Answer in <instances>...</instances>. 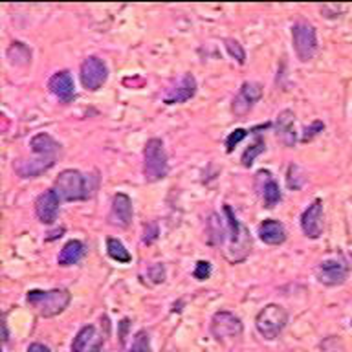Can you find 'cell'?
<instances>
[{
	"mask_svg": "<svg viewBox=\"0 0 352 352\" xmlns=\"http://www.w3.org/2000/svg\"><path fill=\"white\" fill-rule=\"evenodd\" d=\"M2 332H4V341H8V329H6V321H2Z\"/></svg>",
	"mask_w": 352,
	"mask_h": 352,
	"instance_id": "cell-36",
	"label": "cell"
},
{
	"mask_svg": "<svg viewBox=\"0 0 352 352\" xmlns=\"http://www.w3.org/2000/svg\"><path fill=\"white\" fill-rule=\"evenodd\" d=\"M192 277L197 280H206L211 277V263L209 261H198L195 270H192Z\"/></svg>",
	"mask_w": 352,
	"mask_h": 352,
	"instance_id": "cell-31",
	"label": "cell"
},
{
	"mask_svg": "<svg viewBox=\"0 0 352 352\" xmlns=\"http://www.w3.org/2000/svg\"><path fill=\"white\" fill-rule=\"evenodd\" d=\"M197 94V79L192 74H184L180 77V81L176 82L175 87L169 88V92L165 94V104H178L186 103L191 98H195Z\"/></svg>",
	"mask_w": 352,
	"mask_h": 352,
	"instance_id": "cell-14",
	"label": "cell"
},
{
	"mask_svg": "<svg viewBox=\"0 0 352 352\" xmlns=\"http://www.w3.org/2000/svg\"><path fill=\"white\" fill-rule=\"evenodd\" d=\"M242 321L236 318L235 314L228 312V310H220L211 319V334L214 340L224 343L228 340H235L242 336Z\"/></svg>",
	"mask_w": 352,
	"mask_h": 352,
	"instance_id": "cell-8",
	"label": "cell"
},
{
	"mask_svg": "<svg viewBox=\"0 0 352 352\" xmlns=\"http://www.w3.org/2000/svg\"><path fill=\"white\" fill-rule=\"evenodd\" d=\"M257 233L261 236V241L264 244H270V246H279V244H283L286 241V228L279 220H264V222L258 224Z\"/></svg>",
	"mask_w": 352,
	"mask_h": 352,
	"instance_id": "cell-19",
	"label": "cell"
},
{
	"mask_svg": "<svg viewBox=\"0 0 352 352\" xmlns=\"http://www.w3.org/2000/svg\"><path fill=\"white\" fill-rule=\"evenodd\" d=\"M59 206L60 198L57 195L55 189H48V191L41 192L35 200V213H37V219L43 222V224H54L57 220V214H59Z\"/></svg>",
	"mask_w": 352,
	"mask_h": 352,
	"instance_id": "cell-12",
	"label": "cell"
},
{
	"mask_svg": "<svg viewBox=\"0 0 352 352\" xmlns=\"http://www.w3.org/2000/svg\"><path fill=\"white\" fill-rule=\"evenodd\" d=\"M261 98H263V85L261 82H242L241 90H239V94L233 98V103H231V112L236 118H244V116L250 114L253 104L257 103Z\"/></svg>",
	"mask_w": 352,
	"mask_h": 352,
	"instance_id": "cell-9",
	"label": "cell"
},
{
	"mask_svg": "<svg viewBox=\"0 0 352 352\" xmlns=\"http://www.w3.org/2000/svg\"><path fill=\"white\" fill-rule=\"evenodd\" d=\"M292 44H294V52H296L297 59L301 63H308L310 59H314V55L318 52L316 28L310 22H296L292 26Z\"/></svg>",
	"mask_w": 352,
	"mask_h": 352,
	"instance_id": "cell-6",
	"label": "cell"
},
{
	"mask_svg": "<svg viewBox=\"0 0 352 352\" xmlns=\"http://www.w3.org/2000/svg\"><path fill=\"white\" fill-rule=\"evenodd\" d=\"M316 277L324 286L343 285L349 277V268L340 258H329L316 268Z\"/></svg>",
	"mask_w": 352,
	"mask_h": 352,
	"instance_id": "cell-11",
	"label": "cell"
},
{
	"mask_svg": "<svg viewBox=\"0 0 352 352\" xmlns=\"http://www.w3.org/2000/svg\"><path fill=\"white\" fill-rule=\"evenodd\" d=\"M79 77H81L82 87L90 90V92H96L109 79V68H107L103 59H99L96 55H90L81 63Z\"/></svg>",
	"mask_w": 352,
	"mask_h": 352,
	"instance_id": "cell-7",
	"label": "cell"
},
{
	"mask_svg": "<svg viewBox=\"0 0 352 352\" xmlns=\"http://www.w3.org/2000/svg\"><path fill=\"white\" fill-rule=\"evenodd\" d=\"M257 176H261L264 180V186L261 187V195H263V200L266 204V208H274L275 204L280 202V189H279V184L275 182V178L272 176L270 170H258Z\"/></svg>",
	"mask_w": 352,
	"mask_h": 352,
	"instance_id": "cell-21",
	"label": "cell"
},
{
	"mask_svg": "<svg viewBox=\"0 0 352 352\" xmlns=\"http://www.w3.org/2000/svg\"><path fill=\"white\" fill-rule=\"evenodd\" d=\"M169 175V160L165 153V145L160 138H151L143 147V176L145 182L164 180Z\"/></svg>",
	"mask_w": 352,
	"mask_h": 352,
	"instance_id": "cell-2",
	"label": "cell"
},
{
	"mask_svg": "<svg viewBox=\"0 0 352 352\" xmlns=\"http://www.w3.org/2000/svg\"><path fill=\"white\" fill-rule=\"evenodd\" d=\"M101 346H103V338L98 336L96 327L92 324L82 327L72 341V352H99Z\"/></svg>",
	"mask_w": 352,
	"mask_h": 352,
	"instance_id": "cell-17",
	"label": "cell"
},
{
	"mask_svg": "<svg viewBox=\"0 0 352 352\" xmlns=\"http://www.w3.org/2000/svg\"><path fill=\"white\" fill-rule=\"evenodd\" d=\"M85 255V246H82L81 241H68L60 250L59 257H57V263L63 268H68V266H74Z\"/></svg>",
	"mask_w": 352,
	"mask_h": 352,
	"instance_id": "cell-22",
	"label": "cell"
},
{
	"mask_svg": "<svg viewBox=\"0 0 352 352\" xmlns=\"http://www.w3.org/2000/svg\"><path fill=\"white\" fill-rule=\"evenodd\" d=\"M224 213L228 217V224H230V248H228V253L226 257L230 258V263H241L248 257V253L252 250V239H250V233L244 226L239 222V219L235 217V213L231 211V208L226 204Z\"/></svg>",
	"mask_w": 352,
	"mask_h": 352,
	"instance_id": "cell-4",
	"label": "cell"
},
{
	"mask_svg": "<svg viewBox=\"0 0 352 352\" xmlns=\"http://www.w3.org/2000/svg\"><path fill=\"white\" fill-rule=\"evenodd\" d=\"M288 187L290 189H301V186L305 184V176H302L301 169L297 165H290L288 167Z\"/></svg>",
	"mask_w": 352,
	"mask_h": 352,
	"instance_id": "cell-29",
	"label": "cell"
},
{
	"mask_svg": "<svg viewBox=\"0 0 352 352\" xmlns=\"http://www.w3.org/2000/svg\"><path fill=\"white\" fill-rule=\"evenodd\" d=\"M8 57H10L13 65L26 66L32 60V50L28 48L26 44L13 43V46L8 50Z\"/></svg>",
	"mask_w": 352,
	"mask_h": 352,
	"instance_id": "cell-24",
	"label": "cell"
},
{
	"mask_svg": "<svg viewBox=\"0 0 352 352\" xmlns=\"http://www.w3.org/2000/svg\"><path fill=\"white\" fill-rule=\"evenodd\" d=\"M72 296L66 288H55V290H30L26 294V302L41 316V318H54L65 312V308L70 305Z\"/></svg>",
	"mask_w": 352,
	"mask_h": 352,
	"instance_id": "cell-1",
	"label": "cell"
},
{
	"mask_svg": "<svg viewBox=\"0 0 352 352\" xmlns=\"http://www.w3.org/2000/svg\"><path fill=\"white\" fill-rule=\"evenodd\" d=\"M30 147L35 156H43V158H57V154L60 153V143L55 142L48 132L35 134L30 140Z\"/></svg>",
	"mask_w": 352,
	"mask_h": 352,
	"instance_id": "cell-20",
	"label": "cell"
},
{
	"mask_svg": "<svg viewBox=\"0 0 352 352\" xmlns=\"http://www.w3.org/2000/svg\"><path fill=\"white\" fill-rule=\"evenodd\" d=\"M246 136L248 131H244V129H236V131L231 132L230 136H228V140H226V151H228V153H233L235 145H239Z\"/></svg>",
	"mask_w": 352,
	"mask_h": 352,
	"instance_id": "cell-32",
	"label": "cell"
},
{
	"mask_svg": "<svg viewBox=\"0 0 352 352\" xmlns=\"http://www.w3.org/2000/svg\"><path fill=\"white\" fill-rule=\"evenodd\" d=\"M156 236H158V228L156 224H145V233H143V242L145 244H151V242L156 241Z\"/></svg>",
	"mask_w": 352,
	"mask_h": 352,
	"instance_id": "cell-34",
	"label": "cell"
},
{
	"mask_svg": "<svg viewBox=\"0 0 352 352\" xmlns=\"http://www.w3.org/2000/svg\"><path fill=\"white\" fill-rule=\"evenodd\" d=\"M50 92L54 94L55 98H59L60 101H72L74 96H76V85H74V77L68 70L55 72L54 76L50 77L48 81Z\"/></svg>",
	"mask_w": 352,
	"mask_h": 352,
	"instance_id": "cell-16",
	"label": "cell"
},
{
	"mask_svg": "<svg viewBox=\"0 0 352 352\" xmlns=\"http://www.w3.org/2000/svg\"><path fill=\"white\" fill-rule=\"evenodd\" d=\"M264 148H266V143H264L263 138H255V142H253L252 145L244 151V154H242V165H244V167H252L258 154L264 153Z\"/></svg>",
	"mask_w": 352,
	"mask_h": 352,
	"instance_id": "cell-25",
	"label": "cell"
},
{
	"mask_svg": "<svg viewBox=\"0 0 352 352\" xmlns=\"http://www.w3.org/2000/svg\"><path fill=\"white\" fill-rule=\"evenodd\" d=\"M208 231L209 236H211V244H222L224 241V228L220 224V217L217 213H213L208 220Z\"/></svg>",
	"mask_w": 352,
	"mask_h": 352,
	"instance_id": "cell-26",
	"label": "cell"
},
{
	"mask_svg": "<svg viewBox=\"0 0 352 352\" xmlns=\"http://www.w3.org/2000/svg\"><path fill=\"white\" fill-rule=\"evenodd\" d=\"M107 253H109L110 258H114L118 263H131L132 255L129 253V250L125 248V244L120 241V239H109L107 241Z\"/></svg>",
	"mask_w": 352,
	"mask_h": 352,
	"instance_id": "cell-23",
	"label": "cell"
},
{
	"mask_svg": "<svg viewBox=\"0 0 352 352\" xmlns=\"http://www.w3.org/2000/svg\"><path fill=\"white\" fill-rule=\"evenodd\" d=\"M288 323V312L285 307L270 302L257 314L255 318V327H257L258 334L263 336L264 340H275L285 330Z\"/></svg>",
	"mask_w": 352,
	"mask_h": 352,
	"instance_id": "cell-5",
	"label": "cell"
},
{
	"mask_svg": "<svg viewBox=\"0 0 352 352\" xmlns=\"http://www.w3.org/2000/svg\"><path fill=\"white\" fill-rule=\"evenodd\" d=\"M275 136L285 147H294L297 142L296 134V114L294 110H283L275 121Z\"/></svg>",
	"mask_w": 352,
	"mask_h": 352,
	"instance_id": "cell-15",
	"label": "cell"
},
{
	"mask_svg": "<svg viewBox=\"0 0 352 352\" xmlns=\"http://www.w3.org/2000/svg\"><path fill=\"white\" fill-rule=\"evenodd\" d=\"M147 275L153 285H160V283H164L165 280V266L162 263L153 264V266H148Z\"/></svg>",
	"mask_w": 352,
	"mask_h": 352,
	"instance_id": "cell-30",
	"label": "cell"
},
{
	"mask_svg": "<svg viewBox=\"0 0 352 352\" xmlns=\"http://www.w3.org/2000/svg\"><path fill=\"white\" fill-rule=\"evenodd\" d=\"M55 158H43V156H37V158L33 160H19L15 162V170L16 175L21 176V178H35L44 170H48L50 167H54Z\"/></svg>",
	"mask_w": 352,
	"mask_h": 352,
	"instance_id": "cell-18",
	"label": "cell"
},
{
	"mask_svg": "<svg viewBox=\"0 0 352 352\" xmlns=\"http://www.w3.org/2000/svg\"><path fill=\"white\" fill-rule=\"evenodd\" d=\"M323 129H324V123L323 121H319V120H316L312 123V125L310 126H307V129H305V134H302V142H310V140H314V138L318 136L319 132H323Z\"/></svg>",
	"mask_w": 352,
	"mask_h": 352,
	"instance_id": "cell-33",
	"label": "cell"
},
{
	"mask_svg": "<svg viewBox=\"0 0 352 352\" xmlns=\"http://www.w3.org/2000/svg\"><path fill=\"white\" fill-rule=\"evenodd\" d=\"M151 351V338H148L147 330H140L134 336V341H132L129 352H148Z\"/></svg>",
	"mask_w": 352,
	"mask_h": 352,
	"instance_id": "cell-28",
	"label": "cell"
},
{
	"mask_svg": "<svg viewBox=\"0 0 352 352\" xmlns=\"http://www.w3.org/2000/svg\"><path fill=\"white\" fill-rule=\"evenodd\" d=\"M54 189L57 191L60 200H65V202L87 200L92 195V187H90L88 178L76 169L60 170L55 180Z\"/></svg>",
	"mask_w": 352,
	"mask_h": 352,
	"instance_id": "cell-3",
	"label": "cell"
},
{
	"mask_svg": "<svg viewBox=\"0 0 352 352\" xmlns=\"http://www.w3.org/2000/svg\"><path fill=\"white\" fill-rule=\"evenodd\" d=\"M301 230L308 239H319L323 235L324 230V214H323V202L314 200L301 214Z\"/></svg>",
	"mask_w": 352,
	"mask_h": 352,
	"instance_id": "cell-10",
	"label": "cell"
},
{
	"mask_svg": "<svg viewBox=\"0 0 352 352\" xmlns=\"http://www.w3.org/2000/svg\"><path fill=\"white\" fill-rule=\"evenodd\" d=\"M28 352H50V349L43 343H32V345L28 346Z\"/></svg>",
	"mask_w": 352,
	"mask_h": 352,
	"instance_id": "cell-35",
	"label": "cell"
},
{
	"mask_svg": "<svg viewBox=\"0 0 352 352\" xmlns=\"http://www.w3.org/2000/svg\"><path fill=\"white\" fill-rule=\"evenodd\" d=\"M224 46L226 50H228V54H230L239 65H244V63H246V52H244V48H242V44L239 43V41H235V38H226Z\"/></svg>",
	"mask_w": 352,
	"mask_h": 352,
	"instance_id": "cell-27",
	"label": "cell"
},
{
	"mask_svg": "<svg viewBox=\"0 0 352 352\" xmlns=\"http://www.w3.org/2000/svg\"><path fill=\"white\" fill-rule=\"evenodd\" d=\"M132 217H134V211H132V200L129 195L125 192L114 195L110 204V222L120 228H129L132 224Z\"/></svg>",
	"mask_w": 352,
	"mask_h": 352,
	"instance_id": "cell-13",
	"label": "cell"
}]
</instances>
